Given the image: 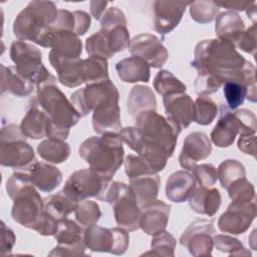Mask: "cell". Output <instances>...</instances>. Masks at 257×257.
I'll return each mask as SVG.
<instances>
[{
  "label": "cell",
  "instance_id": "6da1fadb",
  "mask_svg": "<svg viewBox=\"0 0 257 257\" xmlns=\"http://www.w3.org/2000/svg\"><path fill=\"white\" fill-rule=\"evenodd\" d=\"M6 191L13 201L12 219L23 227L38 232L46 213L44 200L36 188L19 174L13 173L6 182Z\"/></svg>",
  "mask_w": 257,
  "mask_h": 257
},
{
  "label": "cell",
  "instance_id": "7a4b0ae2",
  "mask_svg": "<svg viewBox=\"0 0 257 257\" xmlns=\"http://www.w3.org/2000/svg\"><path fill=\"white\" fill-rule=\"evenodd\" d=\"M235 47L232 42L219 38L202 40L196 45L191 65L198 73L212 74L218 79L220 73L239 69L246 63Z\"/></svg>",
  "mask_w": 257,
  "mask_h": 257
},
{
  "label": "cell",
  "instance_id": "3957f363",
  "mask_svg": "<svg viewBox=\"0 0 257 257\" xmlns=\"http://www.w3.org/2000/svg\"><path fill=\"white\" fill-rule=\"evenodd\" d=\"M36 88V100L51 121L48 138L65 141L81 115L56 83H45Z\"/></svg>",
  "mask_w": 257,
  "mask_h": 257
},
{
  "label": "cell",
  "instance_id": "277c9868",
  "mask_svg": "<svg viewBox=\"0 0 257 257\" xmlns=\"http://www.w3.org/2000/svg\"><path fill=\"white\" fill-rule=\"evenodd\" d=\"M79 156L88 164L90 169L112 179L123 162L122 141L116 133L90 137L81 143Z\"/></svg>",
  "mask_w": 257,
  "mask_h": 257
},
{
  "label": "cell",
  "instance_id": "5b68a950",
  "mask_svg": "<svg viewBox=\"0 0 257 257\" xmlns=\"http://www.w3.org/2000/svg\"><path fill=\"white\" fill-rule=\"evenodd\" d=\"M136 123L142 143L164 151L169 158L173 156L182 130L156 110L141 112L136 116Z\"/></svg>",
  "mask_w": 257,
  "mask_h": 257
},
{
  "label": "cell",
  "instance_id": "8992f818",
  "mask_svg": "<svg viewBox=\"0 0 257 257\" xmlns=\"http://www.w3.org/2000/svg\"><path fill=\"white\" fill-rule=\"evenodd\" d=\"M58 15L56 5L51 1H32L15 18L14 35L21 41L34 43L55 22Z\"/></svg>",
  "mask_w": 257,
  "mask_h": 257
},
{
  "label": "cell",
  "instance_id": "52a82bcc",
  "mask_svg": "<svg viewBox=\"0 0 257 257\" xmlns=\"http://www.w3.org/2000/svg\"><path fill=\"white\" fill-rule=\"evenodd\" d=\"M256 116L246 108L232 111L227 105H220L219 119L211 133V141L219 148L230 147L236 136L254 135Z\"/></svg>",
  "mask_w": 257,
  "mask_h": 257
},
{
  "label": "cell",
  "instance_id": "ba28073f",
  "mask_svg": "<svg viewBox=\"0 0 257 257\" xmlns=\"http://www.w3.org/2000/svg\"><path fill=\"white\" fill-rule=\"evenodd\" d=\"M10 58L17 71L37 86L45 83H56V78L42 62V53L35 45L16 40L10 47Z\"/></svg>",
  "mask_w": 257,
  "mask_h": 257
},
{
  "label": "cell",
  "instance_id": "9c48e42d",
  "mask_svg": "<svg viewBox=\"0 0 257 257\" xmlns=\"http://www.w3.org/2000/svg\"><path fill=\"white\" fill-rule=\"evenodd\" d=\"M103 202L112 206L116 224L133 232L140 229L141 208L130 186L123 182H111L107 187Z\"/></svg>",
  "mask_w": 257,
  "mask_h": 257
},
{
  "label": "cell",
  "instance_id": "30bf717a",
  "mask_svg": "<svg viewBox=\"0 0 257 257\" xmlns=\"http://www.w3.org/2000/svg\"><path fill=\"white\" fill-rule=\"evenodd\" d=\"M20 125L9 123L0 133V163L13 170L21 169L34 161L33 148L26 142Z\"/></svg>",
  "mask_w": 257,
  "mask_h": 257
},
{
  "label": "cell",
  "instance_id": "8fae6325",
  "mask_svg": "<svg viewBox=\"0 0 257 257\" xmlns=\"http://www.w3.org/2000/svg\"><path fill=\"white\" fill-rule=\"evenodd\" d=\"M110 183L111 178L102 176L90 168L82 169L73 172L69 176L62 192L78 203L87 198L103 201Z\"/></svg>",
  "mask_w": 257,
  "mask_h": 257
},
{
  "label": "cell",
  "instance_id": "7c38bea8",
  "mask_svg": "<svg viewBox=\"0 0 257 257\" xmlns=\"http://www.w3.org/2000/svg\"><path fill=\"white\" fill-rule=\"evenodd\" d=\"M84 242L91 251L121 255L128 247L130 236L127 231L120 227L104 228L95 224L85 228Z\"/></svg>",
  "mask_w": 257,
  "mask_h": 257
},
{
  "label": "cell",
  "instance_id": "4fadbf2b",
  "mask_svg": "<svg viewBox=\"0 0 257 257\" xmlns=\"http://www.w3.org/2000/svg\"><path fill=\"white\" fill-rule=\"evenodd\" d=\"M85 228L67 218L58 222L54 237L57 246L48 253L49 256H82L87 255L84 242Z\"/></svg>",
  "mask_w": 257,
  "mask_h": 257
},
{
  "label": "cell",
  "instance_id": "5bb4252c",
  "mask_svg": "<svg viewBox=\"0 0 257 257\" xmlns=\"http://www.w3.org/2000/svg\"><path fill=\"white\" fill-rule=\"evenodd\" d=\"M215 232L213 220L199 219L184 231L180 237V243L193 256H208L212 254Z\"/></svg>",
  "mask_w": 257,
  "mask_h": 257
},
{
  "label": "cell",
  "instance_id": "9a60e30c",
  "mask_svg": "<svg viewBox=\"0 0 257 257\" xmlns=\"http://www.w3.org/2000/svg\"><path fill=\"white\" fill-rule=\"evenodd\" d=\"M256 217L255 200L251 202H232L218 220L220 231L238 235L246 232Z\"/></svg>",
  "mask_w": 257,
  "mask_h": 257
},
{
  "label": "cell",
  "instance_id": "2e32d148",
  "mask_svg": "<svg viewBox=\"0 0 257 257\" xmlns=\"http://www.w3.org/2000/svg\"><path fill=\"white\" fill-rule=\"evenodd\" d=\"M133 56L145 60L150 67L161 68L168 60L169 53L160 39L154 34L142 33L135 36L128 45Z\"/></svg>",
  "mask_w": 257,
  "mask_h": 257
},
{
  "label": "cell",
  "instance_id": "e0dca14e",
  "mask_svg": "<svg viewBox=\"0 0 257 257\" xmlns=\"http://www.w3.org/2000/svg\"><path fill=\"white\" fill-rule=\"evenodd\" d=\"M13 171L28 180L36 189L45 193L56 189L62 181V173L56 167L36 159L26 167Z\"/></svg>",
  "mask_w": 257,
  "mask_h": 257
},
{
  "label": "cell",
  "instance_id": "ac0fdd59",
  "mask_svg": "<svg viewBox=\"0 0 257 257\" xmlns=\"http://www.w3.org/2000/svg\"><path fill=\"white\" fill-rule=\"evenodd\" d=\"M117 91L110 79L86 84L83 88L77 89L70 96V101L81 116L92 112L95 106L104 98Z\"/></svg>",
  "mask_w": 257,
  "mask_h": 257
},
{
  "label": "cell",
  "instance_id": "d6986e66",
  "mask_svg": "<svg viewBox=\"0 0 257 257\" xmlns=\"http://www.w3.org/2000/svg\"><path fill=\"white\" fill-rule=\"evenodd\" d=\"M118 90L101 100L92 111V127L98 135L116 133L121 130Z\"/></svg>",
  "mask_w": 257,
  "mask_h": 257
},
{
  "label": "cell",
  "instance_id": "ffe728a7",
  "mask_svg": "<svg viewBox=\"0 0 257 257\" xmlns=\"http://www.w3.org/2000/svg\"><path fill=\"white\" fill-rule=\"evenodd\" d=\"M211 153L212 144L209 137L202 132H193L184 141L179 163L182 168L192 171L199 161L207 159Z\"/></svg>",
  "mask_w": 257,
  "mask_h": 257
},
{
  "label": "cell",
  "instance_id": "44dd1931",
  "mask_svg": "<svg viewBox=\"0 0 257 257\" xmlns=\"http://www.w3.org/2000/svg\"><path fill=\"white\" fill-rule=\"evenodd\" d=\"M190 2L156 1L154 3V28L161 35L172 32L180 23Z\"/></svg>",
  "mask_w": 257,
  "mask_h": 257
},
{
  "label": "cell",
  "instance_id": "7402d4cb",
  "mask_svg": "<svg viewBox=\"0 0 257 257\" xmlns=\"http://www.w3.org/2000/svg\"><path fill=\"white\" fill-rule=\"evenodd\" d=\"M167 118L180 130L188 127L194 119V101L189 94L174 93L163 96Z\"/></svg>",
  "mask_w": 257,
  "mask_h": 257
},
{
  "label": "cell",
  "instance_id": "603a6c76",
  "mask_svg": "<svg viewBox=\"0 0 257 257\" xmlns=\"http://www.w3.org/2000/svg\"><path fill=\"white\" fill-rule=\"evenodd\" d=\"M171 213V205L164 201L154 202L141 208L140 228L148 235H156L163 232L168 224Z\"/></svg>",
  "mask_w": 257,
  "mask_h": 257
},
{
  "label": "cell",
  "instance_id": "cb8c5ba5",
  "mask_svg": "<svg viewBox=\"0 0 257 257\" xmlns=\"http://www.w3.org/2000/svg\"><path fill=\"white\" fill-rule=\"evenodd\" d=\"M20 128L27 138L33 140L43 139L44 137L48 138L51 128V121L45 111L38 104L36 97L32 99L25 116L22 118Z\"/></svg>",
  "mask_w": 257,
  "mask_h": 257
},
{
  "label": "cell",
  "instance_id": "d4e9b609",
  "mask_svg": "<svg viewBox=\"0 0 257 257\" xmlns=\"http://www.w3.org/2000/svg\"><path fill=\"white\" fill-rule=\"evenodd\" d=\"M49 61L56 70L58 80L67 87H76L83 82L82 62L80 58H63L49 51Z\"/></svg>",
  "mask_w": 257,
  "mask_h": 257
},
{
  "label": "cell",
  "instance_id": "484cf974",
  "mask_svg": "<svg viewBox=\"0 0 257 257\" xmlns=\"http://www.w3.org/2000/svg\"><path fill=\"white\" fill-rule=\"evenodd\" d=\"M197 187V181L191 171L180 170L172 174L166 183V196L175 203L187 201Z\"/></svg>",
  "mask_w": 257,
  "mask_h": 257
},
{
  "label": "cell",
  "instance_id": "4316f807",
  "mask_svg": "<svg viewBox=\"0 0 257 257\" xmlns=\"http://www.w3.org/2000/svg\"><path fill=\"white\" fill-rule=\"evenodd\" d=\"M188 200L194 212L211 217L218 212L222 198L218 189L200 186L196 187Z\"/></svg>",
  "mask_w": 257,
  "mask_h": 257
},
{
  "label": "cell",
  "instance_id": "83f0119b",
  "mask_svg": "<svg viewBox=\"0 0 257 257\" xmlns=\"http://www.w3.org/2000/svg\"><path fill=\"white\" fill-rule=\"evenodd\" d=\"M161 180L158 173L139 176L130 180V188L140 208L157 200Z\"/></svg>",
  "mask_w": 257,
  "mask_h": 257
},
{
  "label": "cell",
  "instance_id": "f1b7e54d",
  "mask_svg": "<svg viewBox=\"0 0 257 257\" xmlns=\"http://www.w3.org/2000/svg\"><path fill=\"white\" fill-rule=\"evenodd\" d=\"M215 31L219 39L230 41L236 45L245 31V24L238 13L229 10L217 16Z\"/></svg>",
  "mask_w": 257,
  "mask_h": 257
},
{
  "label": "cell",
  "instance_id": "f546056e",
  "mask_svg": "<svg viewBox=\"0 0 257 257\" xmlns=\"http://www.w3.org/2000/svg\"><path fill=\"white\" fill-rule=\"evenodd\" d=\"M115 70L120 80L128 83L149 82L151 77L150 65L140 57L131 56L119 60L115 64Z\"/></svg>",
  "mask_w": 257,
  "mask_h": 257
},
{
  "label": "cell",
  "instance_id": "4dcf8cb0",
  "mask_svg": "<svg viewBox=\"0 0 257 257\" xmlns=\"http://www.w3.org/2000/svg\"><path fill=\"white\" fill-rule=\"evenodd\" d=\"M36 85L22 76L15 66L1 64V93L9 92L15 96L29 95Z\"/></svg>",
  "mask_w": 257,
  "mask_h": 257
},
{
  "label": "cell",
  "instance_id": "1f68e13d",
  "mask_svg": "<svg viewBox=\"0 0 257 257\" xmlns=\"http://www.w3.org/2000/svg\"><path fill=\"white\" fill-rule=\"evenodd\" d=\"M127 110L132 116H137L141 112L156 110L157 99L150 86L136 85L131 89L126 102Z\"/></svg>",
  "mask_w": 257,
  "mask_h": 257
},
{
  "label": "cell",
  "instance_id": "d6a6232c",
  "mask_svg": "<svg viewBox=\"0 0 257 257\" xmlns=\"http://www.w3.org/2000/svg\"><path fill=\"white\" fill-rule=\"evenodd\" d=\"M78 202L66 196L62 191L44 199V211L57 222L67 218L75 211Z\"/></svg>",
  "mask_w": 257,
  "mask_h": 257
},
{
  "label": "cell",
  "instance_id": "836d02e7",
  "mask_svg": "<svg viewBox=\"0 0 257 257\" xmlns=\"http://www.w3.org/2000/svg\"><path fill=\"white\" fill-rule=\"evenodd\" d=\"M37 153L48 163L61 164L69 158L70 147L64 141L48 138L38 145Z\"/></svg>",
  "mask_w": 257,
  "mask_h": 257
},
{
  "label": "cell",
  "instance_id": "e575fe53",
  "mask_svg": "<svg viewBox=\"0 0 257 257\" xmlns=\"http://www.w3.org/2000/svg\"><path fill=\"white\" fill-rule=\"evenodd\" d=\"M83 82L86 84L98 83L108 78L107 61L97 56H89L82 62Z\"/></svg>",
  "mask_w": 257,
  "mask_h": 257
},
{
  "label": "cell",
  "instance_id": "d590c367",
  "mask_svg": "<svg viewBox=\"0 0 257 257\" xmlns=\"http://www.w3.org/2000/svg\"><path fill=\"white\" fill-rule=\"evenodd\" d=\"M154 88L159 94L166 96L174 93H183L186 91L187 86L171 71L162 69L155 76Z\"/></svg>",
  "mask_w": 257,
  "mask_h": 257
},
{
  "label": "cell",
  "instance_id": "8d00e7d4",
  "mask_svg": "<svg viewBox=\"0 0 257 257\" xmlns=\"http://www.w3.org/2000/svg\"><path fill=\"white\" fill-rule=\"evenodd\" d=\"M218 107L216 102L208 95H200L194 102L193 121L201 125L210 124L216 117Z\"/></svg>",
  "mask_w": 257,
  "mask_h": 257
},
{
  "label": "cell",
  "instance_id": "74e56055",
  "mask_svg": "<svg viewBox=\"0 0 257 257\" xmlns=\"http://www.w3.org/2000/svg\"><path fill=\"white\" fill-rule=\"evenodd\" d=\"M220 7L215 1H193L190 2L191 18L200 24L212 22L218 15Z\"/></svg>",
  "mask_w": 257,
  "mask_h": 257
},
{
  "label": "cell",
  "instance_id": "f35d334b",
  "mask_svg": "<svg viewBox=\"0 0 257 257\" xmlns=\"http://www.w3.org/2000/svg\"><path fill=\"white\" fill-rule=\"evenodd\" d=\"M217 175L221 186L227 189L235 180L246 177V172L244 166L239 161L225 160L219 165Z\"/></svg>",
  "mask_w": 257,
  "mask_h": 257
},
{
  "label": "cell",
  "instance_id": "ab89813d",
  "mask_svg": "<svg viewBox=\"0 0 257 257\" xmlns=\"http://www.w3.org/2000/svg\"><path fill=\"white\" fill-rule=\"evenodd\" d=\"M106 39L109 49L114 54L128 47L131 39L126 25H116L106 30H99Z\"/></svg>",
  "mask_w": 257,
  "mask_h": 257
},
{
  "label": "cell",
  "instance_id": "60d3db41",
  "mask_svg": "<svg viewBox=\"0 0 257 257\" xmlns=\"http://www.w3.org/2000/svg\"><path fill=\"white\" fill-rule=\"evenodd\" d=\"M76 222L84 228L95 225L101 217L99 206L93 201H81L78 203L75 211Z\"/></svg>",
  "mask_w": 257,
  "mask_h": 257
},
{
  "label": "cell",
  "instance_id": "b9f144b4",
  "mask_svg": "<svg viewBox=\"0 0 257 257\" xmlns=\"http://www.w3.org/2000/svg\"><path fill=\"white\" fill-rule=\"evenodd\" d=\"M226 190L232 202H251L255 200L254 186L246 177L235 180Z\"/></svg>",
  "mask_w": 257,
  "mask_h": 257
},
{
  "label": "cell",
  "instance_id": "7bdbcfd3",
  "mask_svg": "<svg viewBox=\"0 0 257 257\" xmlns=\"http://www.w3.org/2000/svg\"><path fill=\"white\" fill-rule=\"evenodd\" d=\"M214 245L217 250L233 256H251V253L236 238L227 235H214Z\"/></svg>",
  "mask_w": 257,
  "mask_h": 257
},
{
  "label": "cell",
  "instance_id": "ee69618b",
  "mask_svg": "<svg viewBox=\"0 0 257 257\" xmlns=\"http://www.w3.org/2000/svg\"><path fill=\"white\" fill-rule=\"evenodd\" d=\"M223 92L230 109H236L240 106L248 94V88L243 83L238 81H226L224 84Z\"/></svg>",
  "mask_w": 257,
  "mask_h": 257
},
{
  "label": "cell",
  "instance_id": "f6af8a7d",
  "mask_svg": "<svg viewBox=\"0 0 257 257\" xmlns=\"http://www.w3.org/2000/svg\"><path fill=\"white\" fill-rule=\"evenodd\" d=\"M151 247L154 255L173 257L175 256L176 239L170 232L164 230L163 232L154 235Z\"/></svg>",
  "mask_w": 257,
  "mask_h": 257
},
{
  "label": "cell",
  "instance_id": "bcb514c9",
  "mask_svg": "<svg viewBox=\"0 0 257 257\" xmlns=\"http://www.w3.org/2000/svg\"><path fill=\"white\" fill-rule=\"evenodd\" d=\"M85 48L89 56H97L104 59H108L113 56L105 37L100 31L92 34L86 39Z\"/></svg>",
  "mask_w": 257,
  "mask_h": 257
},
{
  "label": "cell",
  "instance_id": "7dc6e473",
  "mask_svg": "<svg viewBox=\"0 0 257 257\" xmlns=\"http://www.w3.org/2000/svg\"><path fill=\"white\" fill-rule=\"evenodd\" d=\"M197 183L203 187H213L217 182V169L212 164L196 165L192 171Z\"/></svg>",
  "mask_w": 257,
  "mask_h": 257
},
{
  "label": "cell",
  "instance_id": "c3c4849f",
  "mask_svg": "<svg viewBox=\"0 0 257 257\" xmlns=\"http://www.w3.org/2000/svg\"><path fill=\"white\" fill-rule=\"evenodd\" d=\"M124 171L128 180L147 174H155L140 156L135 155H127L125 157Z\"/></svg>",
  "mask_w": 257,
  "mask_h": 257
},
{
  "label": "cell",
  "instance_id": "681fc988",
  "mask_svg": "<svg viewBox=\"0 0 257 257\" xmlns=\"http://www.w3.org/2000/svg\"><path fill=\"white\" fill-rule=\"evenodd\" d=\"M100 30H106L116 25H126L124 13L117 7L107 8L100 18Z\"/></svg>",
  "mask_w": 257,
  "mask_h": 257
},
{
  "label": "cell",
  "instance_id": "f907efd6",
  "mask_svg": "<svg viewBox=\"0 0 257 257\" xmlns=\"http://www.w3.org/2000/svg\"><path fill=\"white\" fill-rule=\"evenodd\" d=\"M236 45L243 51L255 55L256 51V24L251 25L242 34Z\"/></svg>",
  "mask_w": 257,
  "mask_h": 257
},
{
  "label": "cell",
  "instance_id": "816d5d0a",
  "mask_svg": "<svg viewBox=\"0 0 257 257\" xmlns=\"http://www.w3.org/2000/svg\"><path fill=\"white\" fill-rule=\"evenodd\" d=\"M237 146L241 152L255 158V153H256V136H255V134L247 135V136H240Z\"/></svg>",
  "mask_w": 257,
  "mask_h": 257
},
{
  "label": "cell",
  "instance_id": "f5cc1de1",
  "mask_svg": "<svg viewBox=\"0 0 257 257\" xmlns=\"http://www.w3.org/2000/svg\"><path fill=\"white\" fill-rule=\"evenodd\" d=\"M1 233H2V244H1V251L2 254L5 255L6 253H9L16 241L15 235L13 231L8 228L4 222H1Z\"/></svg>",
  "mask_w": 257,
  "mask_h": 257
},
{
  "label": "cell",
  "instance_id": "db71d44e",
  "mask_svg": "<svg viewBox=\"0 0 257 257\" xmlns=\"http://www.w3.org/2000/svg\"><path fill=\"white\" fill-rule=\"evenodd\" d=\"M73 13L75 16V23H76L75 34L77 36L85 34V32L90 27V16L85 11H82V10H75L73 11Z\"/></svg>",
  "mask_w": 257,
  "mask_h": 257
},
{
  "label": "cell",
  "instance_id": "11a10c76",
  "mask_svg": "<svg viewBox=\"0 0 257 257\" xmlns=\"http://www.w3.org/2000/svg\"><path fill=\"white\" fill-rule=\"evenodd\" d=\"M108 4L106 1H90V12L91 15L96 19L100 20L102 14L104 13L105 7Z\"/></svg>",
  "mask_w": 257,
  "mask_h": 257
},
{
  "label": "cell",
  "instance_id": "9f6ffc18",
  "mask_svg": "<svg viewBox=\"0 0 257 257\" xmlns=\"http://www.w3.org/2000/svg\"><path fill=\"white\" fill-rule=\"evenodd\" d=\"M215 3L219 6V7H225L227 9H230V11H243L247 8V6L249 5V3L247 2H221V1H215Z\"/></svg>",
  "mask_w": 257,
  "mask_h": 257
},
{
  "label": "cell",
  "instance_id": "6f0895ef",
  "mask_svg": "<svg viewBox=\"0 0 257 257\" xmlns=\"http://www.w3.org/2000/svg\"><path fill=\"white\" fill-rule=\"evenodd\" d=\"M248 18H250L253 21V24H255V19H256V2L249 3L247 8L245 9Z\"/></svg>",
  "mask_w": 257,
  "mask_h": 257
}]
</instances>
